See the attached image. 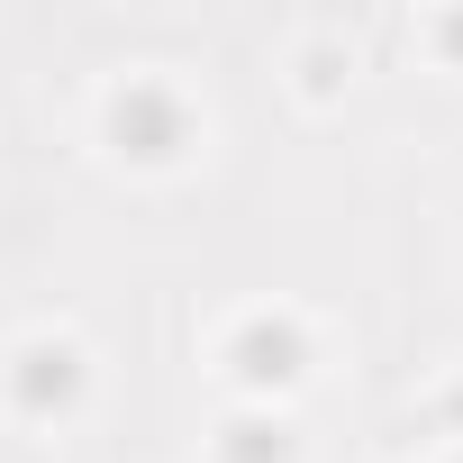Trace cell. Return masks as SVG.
I'll return each instance as SVG.
<instances>
[{"label": "cell", "mask_w": 463, "mask_h": 463, "mask_svg": "<svg viewBox=\"0 0 463 463\" xmlns=\"http://www.w3.org/2000/svg\"><path fill=\"white\" fill-rule=\"evenodd\" d=\"M100 137H109L118 164H137V173H173V164L200 146V109L182 100V82H164V73H128V82H109V100H100Z\"/></svg>", "instance_id": "obj_1"}, {"label": "cell", "mask_w": 463, "mask_h": 463, "mask_svg": "<svg viewBox=\"0 0 463 463\" xmlns=\"http://www.w3.org/2000/svg\"><path fill=\"white\" fill-rule=\"evenodd\" d=\"M218 364H227V382H237L255 409H273V400H291L309 382V327L291 309H246L237 327H227Z\"/></svg>", "instance_id": "obj_2"}, {"label": "cell", "mask_w": 463, "mask_h": 463, "mask_svg": "<svg viewBox=\"0 0 463 463\" xmlns=\"http://www.w3.org/2000/svg\"><path fill=\"white\" fill-rule=\"evenodd\" d=\"M0 382H10V409H19V418H64V409H82V391H91V354H82L73 336H28L10 364H0Z\"/></svg>", "instance_id": "obj_3"}, {"label": "cell", "mask_w": 463, "mask_h": 463, "mask_svg": "<svg viewBox=\"0 0 463 463\" xmlns=\"http://www.w3.org/2000/svg\"><path fill=\"white\" fill-rule=\"evenodd\" d=\"M209 454L218 463H300V436H291L282 409H237V418L209 436Z\"/></svg>", "instance_id": "obj_4"}, {"label": "cell", "mask_w": 463, "mask_h": 463, "mask_svg": "<svg viewBox=\"0 0 463 463\" xmlns=\"http://www.w3.org/2000/svg\"><path fill=\"white\" fill-rule=\"evenodd\" d=\"M345 73H354V55H345L336 37H309V46H300V91H309V100H336Z\"/></svg>", "instance_id": "obj_5"}, {"label": "cell", "mask_w": 463, "mask_h": 463, "mask_svg": "<svg viewBox=\"0 0 463 463\" xmlns=\"http://www.w3.org/2000/svg\"><path fill=\"white\" fill-rule=\"evenodd\" d=\"M427 46H436V55H445V64L463 73V10H445V19H427Z\"/></svg>", "instance_id": "obj_6"}, {"label": "cell", "mask_w": 463, "mask_h": 463, "mask_svg": "<svg viewBox=\"0 0 463 463\" xmlns=\"http://www.w3.org/2000/svg\"><path fill=\"white\" fill-rule=\"evenodd\" d=\"M436 418H445V427L463 436V382H445V400H436Z\"/></svg>", "instance_id": "obj_7"}, {"label": "cell", "mask_w": 463, "mask_h": 463, "mask_svg": "<svg viewBox=\"0 0 463 463\" xmlns=\"http://www.w3.org/2000/svg\"><path fill=\"white\" fill-rule=\"evenodd\" d=\"M454 463H463V454H454Z\"/></svg>", "instance_id": "obj_8"}]
</instances>
